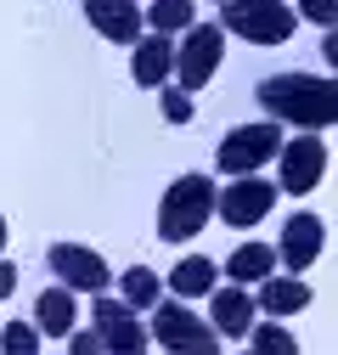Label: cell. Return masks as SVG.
Returning a JSON list of instances; mask_svg holds the SVG:
<instances>
[{
  "label": "cell",
  "instance_id": "15",
  "mask_svg": "<svg viewBox=\"0 0 338 355\" xmlns=\"http://www.w3.org/2000/svg\"><path fill=\"white\" fill-rule=\"evenodd\" d=\"M254 288H260V299H254V304H260V316H299V310L310 304V282L299 277V271H293V277H260V282H254Z\"/></svg>",
  "mask_w": 338,
  "mask_h": 355
},
{
  "label": "cell",
  "instance_id": "6",
  "mask_svg": "<svg viewBox=\"0 0 338 355\" xmlns=\"http://www.w3.org/2000/svg\"><path fill=\"white\" fill-rule=\"evenodd\" d=\"M276 147H282V124H276V119L237 124L231 136L220 141L215 164H220V175H254V169H265V164L276 158Z\"/></svg>",
  "mask_w": 338,
  "mask_h": 355
},
{
  "label": "cell",
  "instance_id": "24",
  "mask_svg": "<svg viewBox=\"0 0 338 355\" xmlns=\"http://www.w3.org/2000/svg\"><path fill=\"white\" fill-rule=\"evenodd\" d=\"M299 12H305L310 23H321V28H332V23H338V0H299Z\"/></svg>",
  "mask_w": 338,
  "mask_h": 355
},
{
  "label": "cell",
  "instance_id": "17",
  "mask_svg": "<svg viewBox=\"0 0 338 355\" xmlns=\"http://www.w3.org/2000/svg\"><path fill=\"white\" fill-rule=\"evenodd\" d=\"M215 277H220V265H208L203 254H186L175 271H169V293L175 299H203L208 288H215Z\"/></svg>",
  "mask_w": 338,
  "mask_h": 355
},
{
  "label": "cell",
  "instance_id": "5",
  "mask_svg": "<svg viewBox=\"0 0 338 355\" xmlns=\"http://www.w3.org/2000/svg\"><path fill=\"white\" fill-rule=\"evenodd\" d=\"M181 34H186V40L175 46V79H181V91H203V85L220 73L226 28H220V23H186Z\"/></svg>",
  "mask_w": 338,
  "mask_h": 355
},
{
  "label": "cell",
  "instance_id": "14",
  "mask_svg": "<svg viewBox=\"0 0 338 355\" xmlns=\"http://www.w3.org/2000/svg\"><path fill=\"white\" fill-rule=\"evenodd\" d=\"M169 73H175V46H169V34H136V57H130V79L141 85V91H158V85H169Z\"/></svg>",
  "mask_w": 338,
  "mask_h": 355
},
{
  "label": "cell",
  "instance_id": "12",
  "mask_svg": "<svg viewBox=\"0 0 338 355\" xmlns=\"http://www.w3.org/2000/svg\"><path fill=\"white\" fill-rule=\"evenodd\" d=\"M254 316H260V304H254V293L242 282L231 288H208V327H215L220 338H242L254 327Z\"/></svg>",
  "mask_w": 338,
  "mask_h": 355
},
{
  "label": "cell",
  "instance_id": "25",
  "mask_svg": "<svg viewBox=\"0 0 338 355\" xmlns=\"http://www.w3.org/2000/svg\"><path fill=\"white\" fill-rule=\"evenodd\" d=\"M62 344H68V349H79V355H96V349H102V338H96V327H91V333H79V327H73V333H68Z\"/></svg>",
  "mask_w": 338,
  "mask_h": 355
},
{
  "label": "cell",
  "instance_id": "4",
  "mask_svg": "<svg viewBox=\"0 0 338 355\" xmlns=\"http://www.w3.org/2000/svg\"><path fill=\"white\" fill-rule=\"evenodd\" d=\"M293 6L287 0H220V28L242 34L248 46H282L293 40Z\"/></svg>",
  "mask_w": 338,
  "mask_h": 355
},
{
  "label": "cell",
  "instance_id": "22",
  "mask_svg": "<svg viewBox=\"0 0 338 355\" xmlns=\"http://www.w3.org/2000/svg\"><path fill=\"white\" fill-rule=\"evenodd\" d=\"M0 349H6V355H34V349H39V327L6 322V327H0Z\"/></svg>",
  "mask_w": 338,
  "mask_h": 355
},
{
  "label": "cell",
  "instance_id": "23",
  "mask_svg": "<svg viewBox=\"0 0 338 355\" xmlns=\"http://www.w3.org/2000/svg\"><path fill=\"white\" fill-rule=\"evenodd\" d=\"M158 96H163V119H169V124H186V119H192V96H186V91L158 85Z\"/></svg>",
  "mask_w": 338,
  "mask_h": 355
},
{
  "label": "cell",
  "instance_id": "10",
  "mask_svg": "<svg viewBox=\"0 0 338 355\" xmlns=\"http://www.w3.org/2000/svg\"><path fill=\"white\" fill-rule=\"evenodd\" d=\"M276 203V181H260V169L254 175H231V187L215 198V214L226 226H260Z\"/></svg>",
  "mask_w": 338,
  "mask_h": 355
},
{
  "label": "cell",
  "instance_id": "11",
  "mask_svg": "<svg viewBox=\"0 0 338 355\" xmlns=\"http://www.w3.org/2000/svg\"><path fill=\"white\" fill-rule=\"evenodd\" d=\"M321 243H327V226H321V214H293L287 226H282L276 259L287 265V271H310V265L321 259Z\"/></svg>",
  "mask_w": 338,
  "mask_h": 355
},
{
  "label": "cell",
  "instance_id": "20",
  "mask_svg": "<svg viewBox=\"0 0 338 355\" xmlns=\"http://www.w3.org/2000/svg\"><path fill=\"white\" fill-rule=\"evenodd\" d=\"M242 338L260 349V355H299V338H293L287 327H276V322H254Z\"/></svg>",
  "mask_w": 338,
  "mask_h": 355
},
{
  "label": "cell",
  "instance_id": "8",
  "mask_svg": "<svg viewBox=\"0 0 338 355\" xmlns=\"http://www.w3.org/2000/svg\"><path fill=\"white\" fill-rule=\"evenodd\" d=\"M46 265L57 271V282L73 288V293H102L113 282V265L96 248H84V243H51L46 248Z\"/></svg>",
  "mask_w": 338,
  "mask_h": 355
},
{
  "label": "cell",
  "instance_id": "27",
  "mask_svg": "<svg viewBox=\"0 0 338 355\" xmlns=\"http://www.w3.org/2000/svg\"><path fill=\"white\" fill-rule=\"evenodd\" d=\"M0 254H6V214H0Z\"/></svg>",
  "mask_w": 338,
  "mask_h": 355
},
{
  "label": "cell",
  "instance_id": "9",
  "mask_svg": "<svg viewBox=\"0 0 338 355\" xmlns=\"http://www.w3.org/2000/svg\"><path fill=\"white\" fill-rule=\"evenodd\" d=\"M91 327H96L102 349H124V355H136V349H147V344H152V338H147V322H141L124 299H113L107 288H102V293H96V304H91Z\"/></svg>",
  "mask_w": 338,
  "mask_h": 355
},
{
  "label": "cell",
  "instance_id": "19",
  "mask_svg": "<svg viewBox=\"0 0 338 355\" xmlns=\"http://www.w3.org/2000/svg\"><path fill=\"white\" fill-rule=\"evenodd\" d=\"M186 23H197V0H147L141 12V28L152 34H181Z\"/></svg>",
  "mask_w": 338,
  "mask_h": 355
},
{
  "label": "cell",
  "instance_id": "3",
  "mask_svg": "<svg viewBox=\"0 0 338 355\" xmlns=\"http://www.w3.org/2000/svg\"><path fill=\"white\" fill-rule=\"evenodd\" d=\"M147 338H152L158 349H175V355H215V349H220V333L208 327L203 316H192L186 299H158Z\"/></svg>",
  "mask_w": 338,
  "mask_h": 355
},
{
  "label": "cell",
  "instance_id": "7",
  "mask_svg": "<svg viewBox=\"0 0 338 355\" xmlns=\"http://www.w3.org/2000/svg\"><path fill=\"white\" fill-rule=\"evenodd\" d=\"M321 175H327V141L316 136V130H305V136H293L276 147V192H293V198H305L321 187Z\"/></svg>",
  "mask_w": 338,
  "mask_h": 355
},
{
  "label": "cell",
  "instance_id": "1",
  "mask_svg": "<svg viewBox=\"0 0 338 355\" xmlns=\"http://www.w3.org/2000/svg\"><path fill=\"white\" fill-rule=\"evenodd\" d=\"M260 107L276 119V124H293V130H327L338 119V85L327 73H265L260 79Z\"/></svg>",
  "mask_w": 338,
  "mask_h": 355
},
{
  "label": "cell",
  "instance_id": "2",
  "mask_svg": "<svg viewBox=\"0 0 338 355\" xmlns=\"http://www.w3.org/2000/svg\"><path fill=\"white\" fill-rule=\"evenodd\" d=\"M208 214H215V181H203V175H175L169 192L158 198V237L163 243H186L208 226Z\"/></svg>",
  "mask_w": 338,
  "mask_h": 355
},
{
  "label": "cell",
  "instance_id": "26",
  "mask_svg": "<svg viewBox=\"0 0 338 355\" xmlns=\"http://www.w3.org/2000/svg\"><path fill=\"white\" fill-rule=\"evenodd\" d=\"M12 293H17V265L0 259V299H12Z\"/></svg>",
  "mask_w": 338,
  "mask_h": 355
},
{
  "label": "cell",
  "instance_id": "18",
  "mask_svg": "<svg viewBox=\"0 0 338 355\" xmlns=\"http://www.w3.org/2000/svg\"><path fill=\"white\" fill-rule=\"evenodd\" d=\"M271 271H276V248H265V243H242V248L226 259V277L242 282V288H254V282L271 277Z\"/></svg>",
  "mask_w": 338,
  "mask_h": 355
},
{
  "label": "cell",
  "instance_id": "16",
  "mask_svg": "<svg viewBox=\"0 0 338 355\" xmlns=\"http://www.w3.org/2000/svg\"><path fill=\"white\" fill-rule=\"evenodd\" d=\"M34 327H39V338H68L73 327H79V299H73V288H46L34 299Z\"/></svg>",
  "mask_w": 338,
  "mask_h": 355
},
{
  "label": "cell",
  "instance_id": "13",
  "mask_svg": "<svg viewBox=\"0 0 338 355\" xmlns=\"http://www.w3.org/2000/svg\"><path fill=\"white\" fill-rule=\"evenodd\" d=\"M84 17H91V28L102 40H113V46H136L141 34V0H79Z\"/></svg>",
  "mask_w": 338,
  "mask_h": 355
},
{
  "label": "cell",
  "instance_id": "21",
  "mask_svg": "<svg viewBox=\"0 0 338 355\" xmlns=\"http://www.w3.org/2000/svg\"><path fill=\"white\" fill-rule=\"evenodd\" d=\"M124 304H130V310H152L158 304V271L130 265V271H124Z\"/></svg>",
  "mask_w": 338,
  "mask_h": 355
}]
</instances>
